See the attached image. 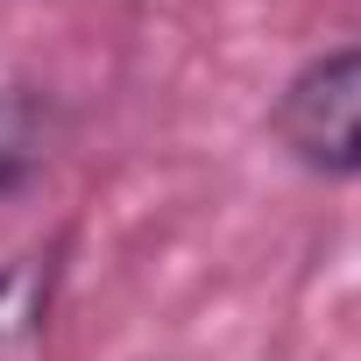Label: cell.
Masks as SVG:
<instances>
[{"label": "cell", "instance_id": "obj_1", "mask_svg": "<svg viewBox=\"0 0 361 361\" xmlns=\"http://www.w3.org/2000/svg\"><path fill=\"white\" fill-rule=\"evenodd\" d=\"M276 142L319 177H361V43L312 57L283 85Z\"/></svg>", "mask_w": 361, "mask_h": 361}, {"label": "cell", "instance_id": "obj_2", "mask_svg": "<svg viewBox=\"0 0 361 361\" xmlns=\"http://www.w3.org/2000/svg\"><path fill=\"white\" fill-rule=\"evenodd\" d=\"M43 156V128H36V106L22 92H0V192H15L22 177L36 170Z\"/></svg>", "mask_w": 361, "mask_h": 361}, {"label": "cell", "instance_id": "obj_3", "mask_svg": "<svg viewBox=\"0 0 361 361\" xmlns=\"http://www.w3.org/2000/svg\"><path fill=\"white\" fill-rule=\"evenodd\" d=\"M43 305H50V262H15L8 276H0V340H15V333H29L36 319H43Z\"/></svg>", "mask_w": 361, "mask_h": 361}]
</instances>
